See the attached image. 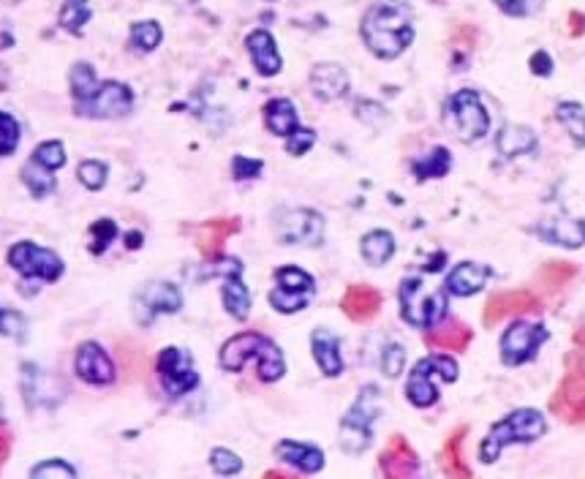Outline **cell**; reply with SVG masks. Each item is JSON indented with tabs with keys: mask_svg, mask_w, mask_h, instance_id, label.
I'll list each match as a JSON object with an SVG mask.
<instances>
[{
	"mask_svg": "<svg viewBox=\"0 0 585 479\" xmlns=\"http://www.w3.org/2000/svg\"><path fill=\"white\" fill-rule=\"evenodd\" d=\"M379 387H362L360 398L354 401L341 422V447L351 455L362 452L373 439V425L379 417Z\"/></svg>",
	"mask_w": 585,
	"mask_h": 479,
	"instance_id": "6",
	"label": "cell"
},
{
	"mask_svg": "<svg viewBox=\"0 0 585 479\" xmlns=\"http://www.w3.org/2000/svg\"><path fill=\"white\" fill-rule=\"evenodd\" d=\"M341 308L349 319H354V322H368V319H373V316L379 313L381 294L376 292L373 286H362V284L349 286L346 294H343Z\"/></svg>",
	"mask_w": 585,
	"mask_h": 479,
	"instance_id": "26",
	"label": "cell"
},
{
	"mask_svg": "<svg viewBox=\"0 0 585 479\" xmlns=\"http://www.w3.org/2000/svg\"><path fill=\"white\" fill-rule=\"evenodd\" d=\"M360 33L376 58L395 60L414 41V14L403 0H379L365 11Z\"/></svg>",
	"mask_w": 585,
	"mask_h": 479,
	"instance_id": "1",
	"label": "cell"
},
{
	"mask_svg": "<svg viewBox=\"0 0 585 479\" xmlns=\"http://www.w3.org/2000/svg\"><path fill=\"white\" fill-rule=\"evenodd\" d=\"M547 341V330L534 322H512L509 330L501 335V360L504 365H523L534 360L537 349Z\"/></svg>",
	"mask_w": 585,
	"mask_h": 479,
	"instance_id": "13",
	"label": "cell"
},
{
	"mask_svg": "<svg viewBox=\"0 0 585 479\" xmlns=\"http://www.w3.org/2000/svg\"><path fill=\"white\" fill-rule=\"evenodd\" d=\"M25 330H28V324H25L22 313L0 308V335H6V338H22Z\"/></svg>",
	"mask_w": 585,
	"mask_h": 479,
	"instance_id": "45",
	"label": "cell"
},
{
	"mask_svg": "<svg viewBox=\"0 0 585 479\" xmlns=\"http://www.w3.org/2000/svg\"><path fill=\"white\" fill-rule=\"evenodd\" d=\"M30 477H77V469L66 460H44L36 469H30Z\"/></svg>",
	"mask_w": 585,
	"mask_h": 479,
	"instance_id": "48",
	"label": "cell"
},
{
	"mask_svg": "<svg viewBox=\"0 0 585 479\" xmlns=\"http://www.w3.org/2000/svg\"><path fill=\"white\" fill-rule=\"evenodd\" d=\"M316 294V281H313L311 273H305L300 267H278L275 270V286L270 292V305H273L278 313H297L305 311L308 303Z\"/></svg>",
	"mask_w": 585,
	"mask_h": 479,
	"instance_id": "8",
	"label": "cell"
},
{
	"mask_svg": "<svg viewBox=\"0 0 585 479\" xmlns=\"http://www.w3.org/2000/svg\"><path fill=\"white\" fill-rule=\"evenodd\" d=\"M360 254L368 264L381 267V264H387L395 256V237L387 229H373V232L362 237Z\"/></svg>",
	"mask_w": 585,
	"mask_h": 479,
	"instance_id": "31",
	"label": "cell"
},
{
	"mask_svg": "<svg viewBox=\"0 0 585 479\" xmlns=\"http://www.w3.org/2000/svg\"><path fill=\"white\" fill-rule=\"evenodd\" d=\"M6 455H9V436L0 431V463L6 460Z\"/></svg>",
	"mask_w": 585,
	"mask_h": 479,
	"instance_id": "53",
	"label": "cell"
},
{
	"mask_svg": "<svg viewBox=\"0 0 585 479\" xmlns=\"http://www.w3.org/2000/svg\"><path fill=\"white\" fill-rule=\"evenodd\" d=\"M210 466H213L215 474H221V477H234V474L243 471V460H240L237 452L226 450V447H215V450L210 452Z\"/></svg>",
	"mask_w": 585,
	"mask_h": 479,
	"instance_id": "42",
	"label": "cell"
},
{
	"mask_svg": "<svg viewBox=\"0 0 585 479\" xmlns=\"http://www.w3.org/2000/svg\"><path fill=\"white\" fill-rule=\"evenodd\" d=\"M313 145H316V131H311V128L300 126L292 137H286V153L289 156H305Z\"/></svg>",
	"mask_w": 585,
	"mask_h": 479,
	"instance_id": "44",
	"label": "cell"
},
{
	"mask_svg": "<svg viewBox=\"0 0 585 479\" xmlns=\"http://www.w3.org/2000/svg\"><path fill=\"white\" fill-rule=\"evenodd\" d=\"M240 229L237 218H215V221H207L202 229H199V251L210 259L221 256L224 251V243L229 240V235H234Z\"/></svg>",
	"mask_w": 585,
	"mask_h": 479,
	"instance_id": "29",
	"label": "cell"
},
{
	"mask_svg": "<svg viewBox=\"0 0 585 479\" xmlns=\"http://www.w3.org/2000/svg\"><path fill=\"white\" fill-rule=\"evenodd\" d=\"M542 311L537 294L526 292V289H515V292L493 294L485 305V324H498L509 319V316H523V313Z\"/></svg>",
	"mask_w": 585,
	"mask_h": 479,
	"instance_id": "17",
	"label": "cell"
},
{
	"mask_svg": "<svg viewBox=\"0 0 585 479\" xmlns=\"http://www.w3.org/2000/svg\"><path fill=\"white\" fill-rule=\"evenodd\" d=\"M528 66H531V71H534L537 77H550V74H553V60H550V55H547L545 49L534 52L531 60H528Z\"/></svg>",
	"mask_w": 585,
	"mask_h": 479,
	"instance_id": "51",
	"label": "cell"
},
{
	"mask_svg": "<svg viewBox=\"0 0 585 479\" xmlns=\"http://www.w3.org/2000/svg\"><path fill=\"white\" fill-rule=\"evenodd\" d=\"M90 17H93V9H90V0H66L63 9H60V28L69 30V33H82V28L88 25Z\"/></svg>",
	"mask_w": 585,
	"mask_h": 479,
	"instance_id": "34",
	"label": "cell"
},
{
	"mask_svg": "<svg viewBox=\"0 0 585 479\" xmlns=\"http://www.w3.org/2000/svg\"><path fill=\"white\" fill-rule=\"evenodd\" d=\"M496 150L504 158H517L537 150V134L528 126H504L496 139Z\"/></svg>",
	"mask_w": 585,
	"mask_h": 479,
	"instance_id": "28",
	"label": "cell"
},
{
	"mask_svg": "<svg viewBox=\"0 0 585 479\" xmlns=\"http://www.w3.org/2000/svg\"><path fill=\"white\" fill-rule=\"evenodd\" d=\"M400 316L420 330H430L447 316V289H425L422 278H403L400 284Z\"/></svg>",
	"mask_w": 585,
	"mask_h": 479,
	"instance_id": "4",
	"label": "cell"
},
{
	"mask_svg": "<svg viewBox=\"0 0 585 479\" xmlns=\"http://www.w3.org/2000/svg\"><path fill=\"white\" fill-rule=\"evenodd\" d=\"M311 352L316 365L322 368L324 376H341L343 357H341V338L332 335L330 330H316L311 335Z\"/></svg>",
	"mask_w": 585,
	"mask_h": 479,
	"instance_id": "25",
	"label": "cell"
},
{
	"mask_svg": "<svg viewBox=\"0 0 585 479\" xmlns=\"http://www.w3.org/2000/svg\"><path fill=\"white\" fill-rule=\"evenodd\" d=\"M218 362L229 373H240L248 362H256L259 379L267 384L278 382V379H283V373H286V360H283V352L278 349V343L270 341L262 333L232 335L221 346Z\"/></svg>",
	"mask_w": 585,
	"mask_h": 479,
	"instance_id": "2",
	"label": "cell"
},
{
	"mask_svg": "<svg viewBox=\"0 0 585 479\" xmlns=\"http://www.w3.org/2000/svg\"><path fill=\"white\" fill-rule=\"evenodd\" d=\"M221 300H224L226 313L243 322L251 313V292L243 281V264L237 259H229V270H224V286H221Z\"/></svg>",
	"mask_w": 585,
	"mask_h": 479,
	"instance_id": "18",
	"label": "cell"
},
{
	"mask_svg": "<svg viewBox=\"0 0 585 479\" xmlns=\"http://www.w3.org/2000/svg\"><path fill=\"white\" fill-rule=\"evenodd\" d=\"M452 167V156H449L447 147H436L430 156L414 161V175L420 180H430V177H444Z\"/></svg>",
	"mask_w": 585,
	"mask_h": 479,
	"instance_id": "37",
	"label": "cell"
},
{
	"mask_svg": "<svg viewBox=\"0 0 585 479\" xmlns=\"http://www.w3.org/2000/svg\"><path fill=\"white\" fill-rule=\"evenodd\" d=\"M449 118L463 142H479L490 131V115L477 90L463 88L449 98Z\"/></svg>",
	"mask_w": 585,
	"mask_h": 479,
	"instance_id": "9",
	"label": "cell"
},
{
	"mask_svg": "<svg viewBox=\"0 0 585 479\" xmlns=\"http://www.w3.org/2000/svg\"><path fill=\"white\" fill-rule=\"evenodd\" d=\"M547 431V422L542 411L537 409H517L507 414L504 420L496 422L490 433L479 447V458L482 463H496L501 452L507 450L509 444H531V441L542 439Z\"/></svg>",
	"mask_w": 585,
	"mask_h": 479,
	"instance_id": "3",
	"label": "cell"
},
{
	"mask_svg": "<svg viewBox=\"0 0 585 479\" xmlns=\"http://www.w3.org/2000/svg\"><path fill=\"white\" fill-rule=\"evenodd\" d=\"M183 308V294L175 284L169 281H156V284H147L139 292V308L137 319L142 324H150L158 313H177Z\"/></svg>",
	"mask_w": 585,
	"mask_h": 479,
	"instance_id": "15",
	"label": "cell"
},
{
	"mask_svg": "<svg viewBox=\"0 0 585 479\" xmlns=\"http://www.w3.org/2000/svg\"><path fill=\"white\" fill-rule=\"evenodd\" d=\"M583 30H585V14L572 11V14H569V33H572V36H580Z\"/></svg>",
	"mask_w": 585,
	"mask_h": 479,
	"instance_id": "52",
	"label": "cell"
},
{
	"mask_svg": "<svg viewBox=\"0 0 585 479\" xmlns=\"http://www.w3.org/2000/svg\"><path fill=\"white\" fill-rule=\"evenodd\" d=\"M22 139V126L20 120L14 118L11 112H3L0 109V158H9L17 153Z\"/></svg>",
	"mask_w": 585,
	"mask_h": 479,
	"instance_id": "38",
	"label": "cell"
},
{
	"mask_svg": "<svg viewBox=\"0 0 585 479\" xmlns=\"http://www.w3.org/2000/svg\"><path fill=\"white\" fill-rule=\"evenodd\" d=\"M490 278V267L488 264H477V262H460L452 273L447 275V294H455V297H471L477 294L485 281Z\"/></svg>",
	"mask_w": 585,
	"mask_h": 479,
	"instance_id": "24",
	"label": "cell"
},
{
	"mask_svg": "<svg viewBox=\"0 0 585 479\" xmlns=\"http://www.w3.org/2000/svg\"><path fill=\"white\" fill-rule=\"evenodd\" d=\"M458 379V362L449 354H433L420 360L409 373L406 382V398L417 409H428L439 401V384L455 382Z\"/></svg>",
	"mask_w": 585,
	"mask_h": 479,
	"instance_id": "5",
	"label": "cell"
},
{
	"mask_svg": "<svg viewBox=\"0 0 585 479\" xmlns=\"http://www.w3.org/2000/svg\"><path fill=\"white\" fill-rule=\"evenodd\" d=\"M90 232H93V245H90V251H93V254H104L109 248V243L117 237V226L115 221L101 218V221H96V224L90 226Z\"/></svg>",
	"mask_w": 585,
	"mask_h": 479,
	"instance_id": "43",
	"label": "cell"
},
{
	"mask_svg": "<svg viewBox=\"0 0 585 479\" xmlns=\"http://www.w3.org/2000/svg\"><path fill=\"white\" fill-rule=\"evenodd\" d=\"M22 186L28 188L33 199H47L52 191H55V172L47 167H41L39 161H25V167L20 172Z\"/></svg>",
	"mask_w": 585,
	"mask_h": 479,
	"instance_id": "32",
	"label": "cell"
},
{
	"mask_svg": "<svg viewBox=\"0 0 585 479\" xmlns=\"http://www.w3.org/2000/svg\"><path fill=\"white\" fill-rule=\"evenodd\" d=\"M156 371L158 379H161V387L172 398L188 395V392L199 387V373L194 368V360L180 346H166V349H161L156 360Z\"/></svg>",
	"mask_w": 585,
	"mask_h": 479,
	"instance_id": "11",
	"label": "cell"
},
{
	"mask_svg": "<svg viewBox=\"0 0 585 479\" xmlns=\"http://www.w3.org/2000/svg\"><path fill=\"white\" fill-rule=\"evenodd\" d=\"M463 436H466V428H460L458 433H452L447 441V447L441 452V463H444V471H447L449 477H471V469L463 463V452H460Z\"/></svg>",
	"mask_w": 585,
	"mask_h": 479,
	"instance_id": "35",
	"label": "cell"
},
{
	"mask_svg": "<svg viewBox=\"0 0 585 479\" xmlns=\"http://www.w3.org/2000/svg\"><path fill=\"white\" fill-rule=\"evenodd\" d=\"M245 49H248V55H251L254 69L259 71L262 77H275V74L283 69V58L281 52H278V44H275L270 30H254V33H248Z\"/></svg>",
	"mask_w": 585,
	"mask_h": 479,
	"instance_id": "19",
	"label": "cell"
},
{
	"mask_svg": "<svg viewBox=\"0 0 585 479\" xmlns=\"http://www.w3.org/2000/svg\"><path fill=\"white\" fill-rule=\"evenodd\" d=\"M558 120L564 123V128L569 131V137L577 147H585V107L577 104V101H564L558 104L556 109Z\"/></svg>",
	"mask_w": 585,
	"mask_h": 479,
	"instance_id": "33",
	"label": "cell"
},
{
	"mask_svg": "<svg viewBox=\"0 0 585 479\" xmlns=\"http://www.w3.org/2000/svg\"><path fill=\"white\" fill-rule=\"evenodd\" d=\"M420 469L417 452L411 450V444L403 436H392L390 444L381 452V474L384 477H411Z\"/></svg>",
	"mask_w": 585,
	"mask_h": 479,
	"instance_id": "21",
	"label": "cell"
},
{
	"mask_svg": "<svg viewBox=\"0 0 585 479\" xmlns=\"http://www.w3.org/2000/svg\"><path fill=\"white\" fill-rule=\"evenodd\" d=\"M572 273H575V267H572V264L550 262L545 270H542V281H547L550 289H556V286H564L566 281L572 278Z\"/></svg>",
	"mask_w": 585,
	"mask_h": 479,
	"instance_id": "49",
	"label": "cell"
},
{
	"mask_svg": "<svg viewBox=\"0 0 585 479\" xmlns=\"http://www.w3.org/2000/svg\"><path fill=\"white\" fill-rule=\"evenodd\" d=\"M496 6L509 17H531L545 6V0H496Z\"/></svg>",
	"mask_w": 585,
	"mask_h": 479,
	"instance_id": "46",
	"label": "cell"
},
{
	"mask_svg": "<svg viewBox=\"0 0 585 479\" xmlns=\"http://www.w3.org/2000/svg\"><path fill=\"white\" fill-rule=\"evenodd\" d=\"M553 409L569 422L585 420V365L583 368H575V365L569 368L564 382L558 384Z\"/></svg>",
	"mask_w": 585,
	"mask_h": 479,
	"instance_id": "16",
	"label": "cell"
},
{
	"mask_svg": "<svg viewBox=\"0 0 585 479\" xmlns=\"http://www.w3.org/2000/svg\"><path fill=\"white\" fill-rule=\"evenodd\" d=\"M471 343V330L463 322H447L430 327L428 346L441 349V352H463Z\"/></svg>",
	"mask_w": 585,
	"mask_h": 479,
	"instance_id": "30",
	"label": "cell"
},
{
	"mask_svg": "<svg viewBox=\"0 0 585 479\" xmlns=\"http://www.w3.org/2000/svg\"><path fill=\"white\" fill-rule=\"evenodd\" d=\"M264 126L273 131L275 137H292L300 128V115L289 98H273L264 104Z\"/></svg>",
	"mask_w": 585,
	"mask_h": 479,
	"instance_id": "27",
	"label": "cell"
},
{
	"mask_svg": "<svg viewBox=\"0 0 585 479\" xmlns=\"http://www.w3.org/2000/svg\"><path fill=\"white\" fill-rule=\"evenodd\" d=\"M74 371L85 384L93 387H107L115 382V362L109 357V352L96 341L79 343L77 354H74Z\"/></svg>",
	"mask_w": 585,
	"mask_h": 479,
	"instance_id": "14",
	"label": "cell"
},
{
	"mask_svg": "<svg viewBox=\"0 0 585 479\" xmlns=\"http://www.w3.org/2000/svg\"><path fill=\"white\" fill-rule=\"evenodd\" d=\"M311 88L319 101L330 104V101H341L349 93L351 82L349 74L338 63H319L311 71Z\"/></svg>",
	"mask_w": 585,
	"mask_h": 479,
	"instance_id": "20",
	"label": "cell"
},
{
	"mask_svg": "<svg viewBox=\"0 0 585 479\" xmlns=\"http://www.w3.org/2000/svg\"><path fill=\"white\" fill-rule=\"evenodd\" d=\"M77 177H79V183L88 188V191H101V188L107 186L109 167L104 164V161L88 158V161H82V164L77 167Z\"/></svg>",
	"mask_w": 585,
	"mask_h": 479,
	"instance_id": "41",
	"label": "cell"
},
{
	"mask_svg": "<svg viewBox=\"0 0 585 479\" xmlns=\"http://www.w3.org/2000/svg\"><path fill=\"white\" fill-rule=\"evenodd\" d=\"M131 107H134V93H131L126 82L107 79V82L98 85L96 93L85 104H79V112L96 120H115L126 118Z\"/></svg>",
	"mask_w": 585,
	"mask_h": 479,
	"instance_id": "12",
	"label": "cell"
},
{
	"mask_svg": "<svg viewBox=\"0 0 585 479\" xmlns=\"http://www.w3.org/2000/svg\"><path fill=\"white\" fill-rule=\"evenodd\" d=\"M275 237L283 245H305L316 248L324 240V218L311 207H294L283 210L275 218Z\"/></svg>",
	"mask_w": 585,
	"mask_h": 479,
	"instance_id": "10",
	"label": "cell"
},
{
	"mask_svg": "<svg viewBox=\"0 0 585 479\" xmlns=\"http://www.w3.org/2000/svg\"><path fill=\"white\" fill-rule=\"evenodd\" d=\"M139 245H142V235L131 232V235H128V248H139Z\"/></svg>",
	"mask_w": 585,
	"mask_h": 479,
	"instance_id": "54",
	"label": "cell"
},
{
	"mask_svg": "<svg viewBox=\"0 0 585 479\" xmlns=\"http://www.w3.org/2000/svg\"><path fill=\"white\" fill-rule=\"evenodd\" d=\"M6 262L14 273H20L25 281H44V284H55L66 264L52 248L33 243V240H20L9 248Z\"/></svg>",
	"mask_w": 585,
	"mask_h": 479,
	"instance_id": "7",
	"label": "cell"
},
{
	"mask_svg": "<svg viewBox=\"0 0 585 479\" xmlns=\"http://www.w3.org/2000/svg\"><path fill=\"white\" fill-rule=\"evenodd\" d=\"M403 362H406V352H403V346L400 343H390L384 354H381V371L387 373L390 379L400 376L403 371Z\"/></svg>",
	"mask_w": 585,
	"mask_h": 479,
	"instance_id": "47",
	"label": "cell"
},
{
	"mask_svg": "<svg viewBox=\"0 0 585 479\" xmlns=\"http://www.w3.org/2000/svg\"><path fill=\"white\" fill-rule=\"evenodd\" d=\"M275 455L283 463H289L292 469L300 471V474H316L324 466V452L319 447H313V444H303V441L283 439L275 447Z\"/></svg>",
	"mask_w": 585,
	"mask_h": 479,
	"instance_id": "22",
	"label": "cell"
},
{
	"mask_svg": "<svg viewBox=\"0 0 585 479\" xmlns=\"http://www.w3.org/2000/svg\"><path fill=\"white\" fill-rule=\"evenodd\" d=\"M33 161H39L41 167L52 169V172H58V169L66 167V145L60 142V139H47V142H41V145H36V150H33Z\"/></svg>",
	"mask_w": 585,
	"mask_h": 479,
	"instance_id": "39",
	"label": "cell"
},
{
	"mask_svg": "<svg viewBox=\"0 0 585 479\" xmlns=\"http://www.w3.org/2000/svg\"><path fill=\"white\" fill-rule=\"evenodd\" d=\"M539 237L564 248H580L585 245V221L583 218H547L539 224Z\"/></svg>",
	"mask_w": 585,
	"mask_h": 479,
	"instance_id": "23",
	"label": "cell"
},
{
	"mask_svg": "<svg viewBox=\"0 0 585 479\" xmlns=\"http://www.w3.org/2000/svg\"><path fill=\"white\" fill-rule=\"evenodd\" d=\"M264 164L256 161V158H245V156H234L232 161V175L237 180H248V177H259L262 175Z\"/></svg>",
	"mask_w": 585,
	"mask_h": 479,
	"instance_id": "50",
	"label": "cell"
},
{
	"mask_svg": "<svg viewBox=\"0 0 585 479\" xmlns=\"http://www.w3.org/2000/svg\"><path fill=\"white\" fill-rule=\"evenodd\" d=\"M71 96H74V101L79 104H85L93 93H96V88L101 85L96 77V71L90 69L88 63H77L74 69H71Z\"/></svg>",
	"mask_w": 585,
	"mask_h": 479,
	"instance_id": "36",
	"label": "cell"
},
{
	"mask_svg": "<svg viewBox=\"0 0 585 479\" xmlns=\"http://www.w3.org/2000/svg\"><path fill=\"white\" fill-rule=\"evenodd\" d=\"M164 39V30L156 20H145V22H134L131 25V44L142 52H153V49L161 44Z\"/></svg>",
	"mask_w": 585,
	"mask_h": 479,
	"instance_id": "40",
	"label": "cell"
}]
</instances>
